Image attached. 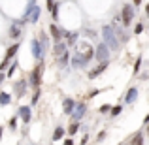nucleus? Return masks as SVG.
<instances>
[{"label":"nucleus","instance_id":"nucleus-31","mask_svg":"<svg viewBox=\"0 0 149 145\" xmlns=\"http://www.w3.org/2000/svg\"><path fill=\"white\" fill-rule=\"evenodd\" d=\"M10 126H11V128L17 126V121H15V117H13V119H10Z\"/></svg>","mask_w":149,"mask_h":145},{"label":"nucleus","instance_id":"nucleus-11","mask_svg":"<svg viewBox=\"0 0 149 145\" xmlns=\"http://www.w3.org/2000/svg\"><path fill=\"white\" fill-rule=\"evenodd\" d=\"M19 117H21L23 123H29V121L32 119V113H30L29 105H21V108H19Z\"/></svg>","mask_w":149,"mask_h":145},{"label":"nucleus","instance_id":"nucleus-21","mask_svg":"<svg viewBox=\"0 0 149 145\" xmlns=\"http://www.w3.org/2000/svg\"><path fill=\"white\" fill-rule=\"evenodd\" d=\"M62 136H64V130H62L61 126H57V128H55V132H53V142H58Z\"/></svg>","mask_w":149,"mask_h":145},{"label":"nucleus","instance_id":"nucleus-4","mask_svg":"<svg viewBox=\"0 0 149 145\" xmlns=\"http://www.w3.org/2000/svg\"><path fill=\"white\" fill-rule=\"evenodd\" d=\"M121 23H123L125 26H128L132 23V19H134V6H130V4H127V6L123 8V11H121Z\"/></svg>","mask_w":149,"mask_h":145},{"label":"nucleus","instance_id":"nucleus-32","mask_svg":"<svg viewBox=\"0 0 149 145\" xmlns=\"http://www.w3.org/2000/svg\"><path fill=\"white\" fill-rule=\"evenodd\" d=\"M53 4H55V0H47V8H51Z\"/></svg>","mask_w":149,"mask_h":145},{"label":"nucleus","instance_id":"nucleus-7","mask_svg":"<svg viewBox=\"0 0 149 145\" xmlns=\"http://www.w3.org/2000/svg\"><path fill=\"white\" fill-rule=\"evenodd\" d=\"M44 53H45V47L38 40H34L32 42V55H34V58H36V60H42V58H44Z\"/></svg>","mask_w":149,"mask_h":145},{"label":"nucleus","instance_id":"nucleus-30","mask_svg":"<svg viewBox=\"0 0 149 145\" xmlns=\"http://www.w3.org/2000/svg\"><path fill=\"white\" fill-rule=\"evenodd\" d=\"M109 109H111V108H109V105H102V108H100V113H108Z\"/></svg>","mask_w":149,"mask_h":145},{"label":"nucleus","instance_id":"nucleus-6","mask_svg":"<svg viewBox=\"0 0 149 145\" xmlns=\"http://www.w3.org/2000/svg\"><path fill=\"white\" fill-rule=\"evenodd\" d=\"M85 111H87V105H85V104H76V108H74L72 113H70V115H72V121H74V123H77L79 119H83Z\"/></svg>","mask_w":149,"mask_h":145},{"label":"nucleus","instance_id":"nucleus-3","mask_svg":"<svg viewBox=\"0 0 149 145\" xmlns=\"http://www.w3.org/2000/svg\"><path fill=\"white\" fill-rule=\"evenodd\" d=\"M40 13H42V10L34 4V6H29L26 8V13H25V17H23V23H36L38 19H40Z\"/></svg>","mask_w":149,"mask_h":145},{"label":"nucleus","instance_id":"nucleus-20","mask_svg":"<svg viewBox=\"0 0 149 145\" xmlns=\"http://www.w3.org/2000/svg\"><path fill=\"white\" fill-rule=\"evenodd\" d=\"M53 51H55V55H62L66 51V44H62V42H57V44H55V47H53Z\"/></svg>","mask_w":149,"mask_h":145},{"label":"nucleus","instance_id":"nucleus-24","mask_svg":"<svg viewBox=\"0 0 149 145\" xmlns=\"http://www.w3.org/2000/svg\"><path fill=\"white\" fill-rule=\"evenodd\" d=\"M109 111H111V117H117V115H121V111H123V108H121V105H115V108H111Z\"/></svg>","mask_w":149,"mask_h":145},{"label":"nucleus","instance_id":"nucleus-35","mask_svg":"<svg viewBox=\"0 0 149 145\" xmlns=\"http://www.w3.org/2000/svg\"><path fill=\"white\" fill-rule=\"evenodd\" d=\"M4 77H6V76H4V74L0 72V83H2V81H4Z\"/></svg>","mask_w":149,"mask_h":145},{"label":"nucleus","instance_id":"nucleus-1","mask_svg":"<svg viewBox=\"0 0 149 145\" xmlns=\"http://www.w3.org/2000/svg\"><path fill=\"white\" fill-rule=\"evenodd\" d=\"M93 57H95L93 45L89 42H79V44L74 45V55L70 57V62H72L74 68H83Z\"/></svg>","mask_w":149,"mask_h":145},{"label":"nucleus","instance_id":"nucleus-34","mask_svg":"<svg viewBox=\"0 0 149 145\" xmlns=\"http://www.w3.org/2000/svg\"><path fill=\"white\" fill-rule=\"evenodd\" d=\"M142 4V0H134V6H140Z\"/></svg>","mask_w":149,"mask_h":145},{"label":"nucleus","instance_id":"nucleus-25","mask_svg":"<svg viewBox=\"0 0 149 145\" xmlns=\"http://www.w3.org/2000/svg\"><path fill=\"white\" fill-rule=\"evenodd\" d=\"M77 128H79V124H77V123H72V124H70V128H68V134L74 136L77 132Z\"/></svg>","mask_w":149,"mask_h":145},{"label":"nucleus","instance_id":"nucleus-33","mask_svg":"<svg viewBox=\"0 0 149 145\" xmlns=\"http://www.w3.org/2000/svg\"><path fill=\"white\" fill-rule=\"evenodd\" d=\"M64 145H74V142H72V139H66V142H64Z\"/></svg>","mask_w":149,"mask_h":145},{"label":"nucleus","instance_id":"nucleus-29","mask_svg":"<svg viewBox=\"0 0 149 145\" xmlns=\"http://www.w3.org/2000/svg\"><path fill=\"white\" fill-rule=\"evenodd\" d=\"M38 98H40V91H36V92H34V96H32V104H36V102H38Z\"/></svg>","mask_w":149,"mask_h":145},{"label":"nucleus","instance_id":"nucleus-10","mask_svg":"<svg viewBox=\"0 0 149 145\" xmlns=\"http://www.w3.org/2000/svg\"><path fill=\"white\" fill-rule=\"evenodd\" d=\"M49 34H51V38H53L55 42H58V40H61V38L66 34V30H61L57 25H51V26H49Z\"/></svg>","mask_w":149,"mask_h":145},{"label":"nucleus","instance_id":"nucleus-17","mask_svg":"<svg viewBox=\"0 0 149 145\" xmlns=\"http://www.w3.org/2000/svg\"><path fill=\"white\" fill-rule=\"evenodd\" d=\"M130 145H143V132H136Z\"/></svg>","mask_w":149,"mask_h":145},{"label":"nucleus","instance_id":"nucleus-19","mask_svg":"<svg viewBox=\"0 0 149 145\" xmlns=\"http://www.w3.org/2000/svg\"><path fill=\"white\" fill-rule=\"evenodd\" d=\"M25 87H26V81H25V79H21V81H17V83H15L17 96H23V94H25Z\"/></svg>","mask_w":149,"mask_h":145},{"label":"nucleus","instance_id":"nucleus-14","mask_svg":"<svg viewBox=\"0 0 149 145\" xmlns=\"http://www.w3.org/2000/svg\"><path fill=\"white\" fill-rule=\"evenodd\" d=\"M136 98H138V89H136V87L128 89L127 96H125V100H127V104H134V100H136Z\"/></svg>","mask_w":149,"mask_h":145},{"label":"nucleus","instance_id":"nucleus-18","mask_svg":"<svg viewBox=\"0 0 149 145\" xmlns=\"http://www.w3.org/2000/svg\"><path fill=\"white\" fill-rule=\"evenodd\" d=\"M57 62H58V66H66V64H68V62H70V55H68V53H66V51H64V53H62V55H58Z\"/></svg>","mask_w":149,"mask_h":145},{"label":"nucleus","instance_id":"nucleus-9","mask_svg":"<svg viewBox=\"0 0 149 145\" xmlns=\"http://www.w3.org/2000/svg\"><path fill=\"white\" fill-rule=\"evenodd\" d=\"M106 68H108V60H106V62H100V64L96 66L95 70H91V72L87 74V76H89V79H96V77H98V76H100L102 72H104Z\"/></svg>","mask_w":149,"mask_h":145},{"label":"nucleus","instance_id":"nucleus-27","mask_svg":"<svg viewBox=\"0 0 149 145\" xmlns=\"http://www.w3.org/2000/svg\"><path fill=\"white\" fill-rule=\"evenodd\" d=\"M134 32H136V34H142V32H143V25H142V23H138V25H136Z\"/></svg>","mask_w":149,"mask_h":145},{"label":"nucleus","instance_id":"nucleus-12","mask_svg":"<svg viewBox=\"0 0 149 145\" xmlns=\"http://www.w3.org/2000/svg\"><path fill=\"white\" fill-rule=\"evenodd\" d=\"M21 25H23V21H15L13 25H11V28H10V38L17 40V38L21 36Z\"/></svg>","mask_w":149,"mask_h":145},{"label":"nucleus","instance_id":"nucleus-22","mask_svg":"<svg viewBox=\"0 0 149 145\" xmlns=\"http://www.w3.org/2000/svg\"><path fill=\"white\" fill-rule=\"evenodd\" d=\"M10 94H8V92H0V105H8L10 104Z\"/></svg>","mask_w":149,"mask_h":145},{"label":"nucleus","instance_id":"nucleus-23","mask_svg":"<svg viewBox=\"0 0 149 145\" xmlns=\"http://www.w3.org/2000/svg\"><path fill=\"white\" fill-rule=\"evenodd\" d=\"M49 10H51V17H53V19H57V17H58V4L55 2L53 6L49 8Z\"/></svg>","mask_w":149,"mask_h":145},{"label":"nucleus","instance_id":"nucleus-16","mask_svg":"<svg viewBox=\"0 0 149 145\" xmlns=\"http://www.w3.org/2000/svg\"><path fill=\"white\" fill-rule=\"evenodd\" d=\"M64 38H66V45H70V47H74L77 44V34L76 32H66Z\"/></svg>","mask_w":149,"mask_h":145},{"label":"nucleus","instance_id":"nucleus-13","mask_svg":"<svg viewBox=\"0 0 149 145\" xmlns=\"http://www.w3.org/2000/svg\"><path fill=\"white\" fill-rule=\"evenodd\" d=\"M17 51H19V44L10 45V47H8V51H6V58H4V60H6V62H10L11 58L15 57V53H17Z\"/></svg>","mask_w":149,"mask_h":145},{"label":"nucleus","instance_id":"nucleus-5","mask_svg":"<svg viewBox=\"0 0 149 145\" xmlns=\"http://www.w3.org/2000/svg\"><path fill=\"white\" fill-rule=\"evenodd\" d=\"M95 58H96V60H100V62H106L109 58V49L106 47L104 44H98V47L95 49Z\"/></svg>","mask_w":149,"mask_h":145},{"label":"nucleus","instance_id":"nucleus-26","mask_svg":"<svg viewBox=\"0 0 149 145\" xmlns=\"http://www.w3.org/2000/svg\"><path fill=\"white\" fill-rule=\"evenodd\" d=\"M15 68H17V62H13V64L10 66V70H8V74H6V76H8V77H13V74H15Z\"/></svg>","mask_w":149,"mask_h":145},{"label":"nucleus","instance_id":"nucleus-36","mask_svg":"<svg viewBox=\"0 0 149 145\" xmlns=\"http://www.w3.org/2000/svg\"><path fill=\"white\" fill-rule=\"evenodd\" d=\"M2 132H4V130H2V126H0V138H2Z\"/></svg>","mask_w":149,"mask_h":145},{"label":"nucleus","instance_id":"nucleus-8","mask_svg":"<svg viewBox=\"0 0 149 145\" xmlns=\"http://www.w3.org/2000/svg\"><path fill=\"white\" fill-rule=\"evenodd\" d=\"M40 81H42V68L38 66L36 70H32V74H30V77H29V83L32 85V87H40Z\"/></svg>","mask_w":149,"mask_h":145},{"label":"nucleus","instance_id":"nucleus-28","mask_svg":"<svg viewBox=\"0 0 149 145\" xmlns=\"http://www.w3.org/2000/svg\"><path fill=\"white\" fill-rule=\"evenodd\" d=\"M140 66H142V57H138V60H136V66H134V74H138Z\"/></svg>","mask_w":149,"mask_h":145},{"label":"nucleus","instance_id":"nucleus-2","mask_svg":"<svg viewBox=\"0 0 149 145\" xmlns=\"http://www.w3.org/2000/svg\"><path fill=\"white\" fill-rule=\"evenodd\" d=\"M102 38H104V45H106L109 51L119 49V40H117L115 32H113V26L106 25L104 28H102Z\"/></svg>","mask_w":149,"mask_h":145},{"label":"nucleus","instance_id":"nucleus-15","mask_svg":"<svg viewBox=\"0 0 149 145\" xmlns=\"http://www.w3.org/2000/svg\"><path fill=\"white\" fill-rule=\"evenodd\" d=\"M74 108H76V102H74L72 98H66L64 104H62V109H64V113H66V115H70Z\"/></svg>","mask_w":149,"mask_h":145}]
</instances>
